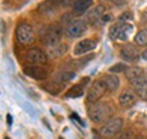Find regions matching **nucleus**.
Wrapping results in <instances>:
<instances>
[{
  "mask_svg": "<svg viewBox=\"0 0 147 139\" xmlns=\"http://www.w3.org/2000/svg\"><path fill=\"white\" fill-rule=\"evenodd\" d=\"M113 108L107 102H93V105L88 108V116L92 122L94 123H103L109 121L112 116Z\"/></svg>",
  "mask_w": 147,
  "mask_h": 139,
  "instance_id": "f257e3e1",
  "label": "nucleus"
},
{
  "mask_svg": "<svg viewBox=\"0 0 147 139\" xmlns=\"http://www.w3.org/2000/svg\"><path fill=\"white\" fill-rule=\"evenodd\" d=\"M134 32V26L127 22H119L110 27L109 37L110 40H118V41H127Z\"/></svg>",
  "mask_w": 147,
  "mask_h": 139,
  "instance_id": "f03ea898",
  "label": "nucleus"
},
{
  "mask_svg": "<svg viewBox=\"0 0 147 139\" xmlns=\"http://www.w3.org/2000/svg\"><path fill=\"white\" fill-rule=\"evenodd\" d=\"M61 30H63L61 27L57 24L43 27L42 31H40V41L47 46L58 43L59 40L61 38V35H63Z\"/></svg>",
  "mask_w": 147,
  "mask_h": 139,
  "instance_id": "7ed1b4c3",
  "label": "nucleus"
},
{
  "mask_svg": "<svg viewBox=\"0 0 147 139\" xmlns=\"http://www.w3.org/2000/svg\"><path fill=\"white\" fill-rule=\"evenodd\" d=\"M16 37H17V41L21 44H24V46L32 44L34 41V32H33L32 26L30 24H27V22L20 24L16 30Z\"/></svg>",
  "mask_w": 147,
  "mask_h": 139,
  "instance_id": "20e7f679",
  "label": "nucleus"
},
{
  "mask_svg": "<svg viewBox=\"0 0 147 139\" xmlns=\"http://www.w3.org/2000/svg\"><path fill=\"white\" fill-rule=\"evenodd\" d=\"M123 126H124V119L121 117L110 118L109 121L105 122V124H103V127L100 128V134L107 138L114 137L118 132L121 131Z\"/></svg>",
  "mask_w": 147,
  "mask_h": 139,
  "instance_id": "39448f33",
  "label": "nucleus"
},
{
  "mask_svg": "<svg viewBox=\"0 0 147 139\" xmlns=\"http://www.w3.org/2000/svg\"><path fill=\"white\" fill-rule=\"evenodd\" d=\"M87 25L84 20H72L65 27V35L69 38H77L86 32Z\"/></svg>",
  "mask_w": 147,
  "mask_h": 139,
  "instance_id": "423d86ee",
  "label": "nucleus"
},
{
  "mask_svg": "<svg viewBox=\"0 0 147 139\" xmlns=\"http://www.w3.org/2000/svg\"><path fill=\"white\" fill-rule=\"evenodd\" d=\"M107 85H105V82L103 81V79H100V80H96L92 86L90 87L88 90V94H87V100L90 101V102H97V101L102 97L105 91H107Z\"/></svg>",
  "mask_w": 147,
  "mask_h": 139,
  "instance_id": "0eeeda50",
  "label": "nucleus"
},
{
  "mask_svg": "<svg viewBox=\"0 0 147 139\" xmlns=\"http://www.w3.org/2000/svg\"><path fill=\"white\" fill-rule=\"evenodd\" d=\"M72 0H45L39 5V10L43 14H53L59 7H67Z\"/></svg>",
  "mask_w": 147,
  "mask_h": 139,
  "instance_id": "6e6552de",
  "label": "nucleus"
},
{
  "mask_svg": "<svg viewBox=\"0 0 147 139\" xmlns=\"http://www.w3.org/2000/svg\"><path fill=\"white\" fill-rule=\"evenodd\" d=\"M26 61L31 64H34V65H42V64H45V62H47V55L44 54L42 49L32 48L26 54Z\"/></svg>",
  "mask_w": 147,
  "mask_h": 139,
  "instance_id": "1a4fd4ad",
  "label": "nucleus"
},
{
  "mask_svg": "<svg viewBox=\"0 0 147 139\" xmlns=\"http://www.w3.org/2000/svg\"><path fill=\"white\" fill-rule=\"evenodd\" d=\"M97 47V41L92 40V38H85L81 40L80 42H77V44L74 48V54L75 55H81L85 53H88L91 50H93Z\"/></svg>",
  "mask_w": 147,
  "mask_h": 139,
  "instance_id": "9d476101",
  "label": "nucleus"
},
{
  "mask_svg": "<svg viewBox=\"0 0 147 139\" xmlns=\"http://www.w3.org/2000/svg\"><path fill=\"white\" fill-rule=\"evenodd\" d=\"M24 73L26 75H28L30 78L36 79V80H45L48 76V73L43 67L34 65V64H32L30 67H26L24 69Z\"/></svg>",
  "mask_w": 147,
  "mask_h": 139,
  "instance_id": "9b49d317",
  "label": "nucleus"
},
{
  "mask_svg": "<svg viewBox=\"0 0 147 139\" xmlns=\"http://www.w3.org/2000/svg\"><path fill=\"white\" fill-rule=\"evenodd\" d=\"M120 57H121L125 62L135 63V62L139 61L140 53H139V49H137L135 46L127 44V46H125V47H124V48L120 50Z\"/></svg>",
  "mask_w": 147,
  "mask_h": 139,
  "instance_id": "f8f14e48",
  "label": "nucleus"
},
{
  "mask_svg": "<svg viewBox=\"0 0 147 139\" xmlns=\"http://www.w3.org/2000/svg\"><path fill=\"white\" fill-rule=\"evenodd\" d=\"M66 52H67V46L65 43H60V42L50 44V46H48V48H47V55L50 59L60 58Z\"/></svg>",
  "mask_w": 147,
  "mask_h": 139,
  "instance_id": "ddd939ff",
  "label": "nucleus"
},
{
  "mask_svg": "<svg viewBox=\"0 0 147 139\" xmlns=\"http://www.w3.org/2000/svg\"><path fill=\"white\" fill-rule=\"evenodd\" d=\"M119 105L124 108L131 107L132 105L136 102V95L131 90H124L120 95H119Z\"/></svg>",
  "mask_w": 147,
  "mask_h": 139,
  "instance_id": "4468645a",
  "label": "nucleus"
},
{
  "mask_svg": "<svg viewBox=\"0 0 147 139\" xmlns=\"http://www.w3.org/2000/svg\"><path fill=\"white\" fill-rule=\"evenodd\" d=\"M92 5V0H76L74 3V14L75 15H82L84 12L88 10Z\"/></svg>",
  "mask_w": 147,
  "mask_h": 139,
  "instance_id": "2eb2a0df",
  "label": "nucleus"
},
{
  "mask_svg": "<svg viewBox=\"0 0 147 139\" xmlns=\"http://www.w3.org/2000/svg\"><path fill=\"white\" fill-rule=\"evenodd\" d=\"M103 81L105 82V85H107V89L109 91H117L118 87H119V79L113 75V74H108V75H104L103 78Z\"/></svg>",
  "mask_w": 147,
  "mask_h": 139,
  "instance_id": "dca6fc26",
  "label": "nucleus"
},
{
  "mask_svg": "<svg viewBox=\"0 0 147 139\" xmlns=\"http://www.w3.org/2000/svg\"><path fill=\"white\" fill-rule=\"evenodd\" d=\"M130 82L132 84V86L135 87L136 92L141 91V90H145V89H147V75L144 73L142 75L137 76L136 79H134V80L130 81Z\"/></svg>",
  "mask_w": 147,
  "mask_h": 139,
  "instance_id": "f3484780",
  "label": "nucleus"
},
{
  "mask_svg": "<svg viewBox=\"0 0 147 139\" xmlns=\"http://www.w3.org/2000/svg\"><path fill=\"white\" fill-rule=\"evenodd\" d=\"M103 15H104V7L102 5H98L87 15V20H90L91 22H96L99 18H102Z\"/></svg>",
  "mask_w": 147,
  "mask_h": 139,
  "instance_id": "a211bd4d",
  "label": "nucleus"
},
{
  "mask_svg": "<svg viewBox=\"0 0 147 139\" xmlns=\"http://www.w3.org/2000/svg\"><path fill=\"white\" fill-rule=\"evenodd\" d=\"M84 85L81 84H76L74 85L71 89H69V91L65 94V97H71V99H75V97H80L84 95Z\"/></svg>",
  "mask_w": 147,
  "mask_h": 139,
  "instance_id": "6ab92c4d",
  "label": "nucleus"
},
{
  "mask_svg": "<svg viewBox=\"0 0 147 139\" xmlns=\"http://www.w3.org/2000/svg\"><path fill=\"white\" fill-rule=\"evenodd\" d=\"M142 74H144V70L140 69V68H137V67H130L125 70V76H126V79L129 81H132L134 79L142 75Z\"/></svg>",
  "mask_w": 147,
  "mask_h": 139,
  "instance_id": "aec40b11",
  "label": "nucleus"
},
{
  "mask_svg": "<svg viewBox=\"0 0 147 139\" xmlns=\"http://www.w3.org/2000/svg\"><path fill=\"white\" fill-rule=\"evenodd\" d=\"M43 89L47 90L48 92H50L52 95H58L59 92L61 91V85H60V82H57L54 80L52 82H47V84H44Z\"/></svg>",
  "mask_w": 147,
  "mask_h": 139,
  "instance_id": "412c9836",
  "label": "nucleus"
},
{
  "mask_svg": "<svg viewBox=\"0 0 147 139\" xmlns=\"http://www.w3.org/2000/svg\"><path fill=\"white\" fill-rule=\"evenodd\" d=\"M74 78H75V73H72V72H60L55 75L54 80L57 82L63 84V82H66V81L71 80V79H74Z\"/></svg>",
  "mask_w": 147,
  "mask_h": 139,
  "instance_id": "4be33fe9",
  "label": "nucleus"
},
{
  "mask_svg": "<svg viewBox=\"0 0 147 139\" xmlns=\"http://www.w3.org/2000/svg\"><path fill=\"white\" fill-rule=\"evenodd\" d=\"M135 43L137 46H147V30H141L135 36Z\"/></svg>",
  "mask_w": 147,
  "mask_h": 139,
  "instance_id": "5701e85b",
  "label": "nucleus"
},
{
  "mask_svg": "<svg viewBox=\"0 0 147 139\" xmlns=\"http://www.w3.org/2000/svg\"><path fill=\"white\" fill-rule=\"evenodd\" d=\"M126 65L125 64H123V63H118V64H114L113 67H110L109 69V72L110 73H121L123 70H126Z\"/></svg>",
  "mask_w": 147,
  "mask_h": 139,
  "instance_id": "b1692460",
  "label": "nucleus"
},
{
  "mask_svg": "<svg viewBox=\"0 0 147 139\" xmlns=\"http://www.w3.org/2000/svg\"><path fill=\"white\" fill-rule=\"evenodd\" d=\"M129 20H132V14L130 11H125L119 16V22H126Z\"/></svg>",
  "mask_w": 147,
  "mask_h": 139,
  "instance_id": "393cba45",
  "label": "nucleus"
},
{
  "mask_svg": "<svg viewBox=\"0 0 147 139\" xmlns=\"http://www.w3.org/2000/svg\"><path fill=\"white\" fill-rule=\"evenodd\" d=\"M141 57L144 58V61H146V62H147V50H145V52H142Z\"/></svg>",
  "mask_w": 147,
  "mask_h": 139,
  "instance_id": "a878e982",
  "label": "nucleus"
},
{
  "mask_svg": "<svg viewBox=\"0 0 147 139\" xmlns=\"http://www.w3.org/2000/svg\"><path fill=\"white\" fill-rule=\"evenodd\" d=\"M5 139H9V138H7V137H5Z\"/></svg>",
  "mask_w": 147,
  "mask_h": 139,
  "instance_id": "bb28decb",
  "label": "nucleus"
}]
</instances>
